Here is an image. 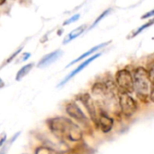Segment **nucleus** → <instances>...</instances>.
Returning <instances> with one entry per match:
<instances>
[{"mask_svg":"<svg viewBox=\"0 0 154 154\" xmlns=\"http://www.w3.org/2000/svg\"><path fill=\"white\" fill-rule=\"evenodd\" d=\"M47 125L51 134L61 141L78 143L83 139L81 128L69 118L63 116L53 117L47 121Z\"/></svg>","mask_w":154,"mask_h":154,"instance_id":"obj_1","label":"nucleus"},{"mask_svg":"<svg viewBox=\"0 0 154 154\" xmlns=\"http://www.w3.org/2000/svg\"><path fill=\"white\" fill-rule=\"evenodd\" d=\"M134 91L140 100L146 102L150 98L151 102H153V84L150 82L147 69L143 67L136 68L133 74Z\"/></svg>","mask_w":154,"mask_h":154,"instance_id":"obj_2","label":"nucleus"},{"mask_svg":"<svg viewBox=\"0 0 154 154\" xmlns=\"http://www.w3.org/2000/svg\"><path fill=\"white\" fill-rule=\"evenodd\" d=\"M119 106L122 113L125 116H133L138 110L137 102L129 95L125 92L119 93Z\"/></svg>","mask_w":154,"mask_h":154,"instance_id":"obj_3","label":"nucleus"},{"mask_svg":"<svg viewBox=\"0 0 154 154\" xmlns=\"http://www.w3.org/2000/svg\"><path fill=\"white\" fill-rule=\"evenodd\" d=\"M116 81L117 86L126 94L134 92V83L132 73L127 69L118 70L116 74Z\"/></svg>","mask_w":154,"mask_h":154,"instance_id":"obj_4","label":"nucleus"},{"mask_svg":"<svg viewBox=\"0 0 154 154\" xmlns=\"http://www.w3.org/2000/svg\"><path fill=\"white\" fill-rule=\"evenodd\" d=\"M66 112L70 117L75 119L78 123H79L85 126L89 125L88 118L87 117V116L83 113V111L80 109V107L75 102H69L66 105Z\"/></svg>","mask_w":154,"mask_h":154,"instance_id":"obj_5","label":"nucleus"},{"mask_svg":"<svg viewBox=\"0 0 154 154\" xmlns=\"http://www.w3.org/2000/svg\"><path fill=\"white\" fill-rule=\"evenodd\" d=\"M78 99H79V101H80L83 104V106L87 109L91 120L97 127V117L98 116H97V106H96V104H95V101L93 100V98L88 93H85V94H80L78 97Z\"/></svg>","mask_w":154,"mask_h":154,"instance_id":"obj_6","label":"nucleus"},{"mask_svg":"<svg viewBox=\"0 0 154 154\" xmlns=\"http://www.w3.org/2000/svg\"><path fill=\"white\" fill-rule=\"evenodd\" d=\"M100 56H101V53H97V54H95V55L91 56L90 58H88V60H86L84 62H82L80 65H79V66L74 69V70H72L69 75H67V76L64 78V79H63V80H62L59 85H58V87H59V88H60V87H62L63 85H65V84H66L69 79H71L75 75H77L78 73H79L80 71H82V70H83L86 67H88V65L93 61V60H95L97 58H98V57H100Z\"/></svg>","mask_w":154,"mask_h":154,"instance_id":"obj_7","label":"nucleus"},{"mask_svg":"<svg viewBox=\"0 0 154 154\" xmlns=\"http://www.w3.org/2000/svg\"><path fill=\"white\" fill-rule=\"evenodd\" d=\"M97 116V127H100L101 131L105 134L109 133L113 129L114 119L103 111H101Z\"/></svg>","mask_w":154,"mask_h":154,"instance_id":"obj_8","label":"nucleus"},{"mask_svg":"<svg viewBox=\"0 0 154 154\" xmlns=\"http://www.w3.org/2000/svg\"><path fill=\"white\" fill-rule=\"evenodd\" d=\"M63 55V51L61 50H56L51 53H48L47 55L43 56L42 60L39 61L37 67L38 68H45L51 65V63H54L56 60H58L61 56Z\"/></svg>","mask_w":154,"mask_h":154,"instance_id":"obj_9","label":"nucleus"},{"mask_svg":"<svg viewBox=\"0 0 154 154\" xmlns=\"http://www.w3.org/2000/svg\"><path fill=\"white\" fill-rule=\"evenodd\" d=\"M111 42H104V43H100V44H98V45H97V46H94L93 48H91L89 51H86L84 54H82V55H80L78 59H76V60H72L69 65H67V67L66 68H68V67H70L71 65H73L74 63H77V62H79V61H80L81 60H83L84 58H86V57H88V56H89V55H91L92 53H94L95 51H98V50H100L101 48H103V47H105V46H106V45H108L109 43H110Z\"/></svg>","mask_w":154,"mask_h":154,"instance_id":"obj_10","label":"nucleus"},{"mask_svg":"<svg viewBox=\"0 0 154 154\" xmlns=\"http://www.w3.org/2000/svg\"><path fill=\"white\" fill-rule=\"evenodd\" d=\"M87 28V24H83V25H80L79 26L78 28H76L75 30L71 31L63 40V44H67L69 43V42H71L72 40H74L75 38L79 37L80 34H82L84 32V31L86 30Z\"/></svg>","mask_w":154,"mask_h":154,"instance_id":"obj_11","label":"nucleus"},{"mask_svg":"<svg viewBox=\"0 0 154 154\" xmlns=\"http://www.w3.org/2000/svg\"><path fill=\"white\" fill-rule=\"evenodd\" d=\"M72 153L73 154H94L95 151L90 148L87 143H78L73 149H72Z\"/></svg>","mask_w":154,"mask_h":154,"instance_id":"obj_12","label":"nucleus"},{"mask_svg":"<svg viewBox=\"0 0 154 154\" xmlns=\"http://www.w3.org/2000/svg\"><path fill=\"white\" fill-rule=\"evenodd\" d=\"M33 67H34V63H33V62L28 63V64L24 65L23 67H22V68L18 70V72H17V74H16V76H15V80H16V81H20L23 78H24V77L32 69Z\"/></svg>","mask_w":154,"mask_h":154,"instance_id":"obj_13","label":"nucleus"},{"mask_svg":"<svg viewBox=\"0 0 154 154\" xmlns=\"http://www.w3.org/2000/svg\"><path fill=\"white\" fill-rule=\"evenodd\" d=\"M35 154H62L60 152L48 147V146H40L35 150Z\"/></svg>","mask_w":154,"mask_h":154,"instance_id":"obj_14","label":"nucleus"},{"mask_svg":"<svg viewBox=\"0 0 154 154\" xmlns=\"http://www.w3.org/2000/svg\"><path fill=\"white\" fill-rule=\"evenodd\" d=\"M20 134H21V133H20V132H18L17 134H15L11 138V140H9L7 143H4V145H3L2 149L0 150V154H6L8 148L12 145V143L15 141V139L20 135Z\"/></svg>","mask_w":154,"mask_h":154,"instance_id":"obj_15","label":"nucleus"},{"mask_svg":"<svg viewBox=\"0 0 154 154\" xmlns=\"http://www.w3.org/2000/svg\"><path fill=\"white\" fill-rule=\"evenodd\" d=\"M153 24V20L152 19L151 21H149L147 23H144L143 26H141V27H139L136 31H134V32H132V34H130L129 36H128V39H131V38H134V37H135L136 35H138L140 32H142L144 29H146V28H148V27H150L151 25H152Z\"/></svg>","mask_w":154,"mask_h":154,"instance_id":"obj_16","label":"nucleus"},{"mask_svg":"<svg viewBox=\"0 0 154 154\" xmlns=\"http://www.w3.org/2000/svg\"><path fill=\"white\" fill-rule=\"evenodd\" d=\"M110 12H112V9H107V10H106L105 12H103V13H102V14H100V15H99L96 20H95V22L92 23V25H91L88 29H89V30H90V29H93V28H94V27H95V26H96V25H97V23H99L103 18H105L108 14H110Z\"/></svg>","mask_w":154,"mask_h":154,"instance_id":"obj_17","label":"nucleus"},{"mask_svg":"<svg viewBox=\"0 0 154 154\" xmlns=\"http://www.w3.org/2000/svg\"><path fill=\"white\" fill-rule=\"evenodd\" d=\"M79 17H80V14H74V15L71 16L69 19L66 20V21L63 23V25H68V24H70V23H74V22H77V21L79 19Z\"/></svg>","mask_w":154,"mask_h":154,"instance_id":"obj_18","label":"nucleus"},{"mask_svg":"<svg viewBox=\"0 0 154 154\" xmlns=\"http://www.w3.org/2000/svg\"><path fill=\"white\" fill-rule=\"evenodd\" d=\"M22 49H23V47H21V48H20V49H18L17 51H15L12 54V56H10V57L6 60L5 63H9V62H11V61H12V60H14V58H15V57L20 53V52H21Z\"/></svg>","mask_w":154,"mask_h":154,"instance_id":"obj_19","label":"nucleus"},{"mask_svg":"<svg viewBox=\"0 0 154 154\" xmlns=\"http://www.w3.org/2000/svg\"><path fill=\"white\" fill-rule=\"evenodd\" d=\"M30 56H31V54H30L29 52H25V53H24V54H23V56L21 57L22 59L18 60V61H17V62H22V61H24V60H28Z\"/></svg>","mask_w":154,"mask_h":154,"instance_id":"obj_20","label":"nucleus"},{"mask_svg":"<svg viewBox=\"0 0 154 154\" xmlns=\"http://www.w3.org/2000/svg\"><path fill=\"white\" fill-rule=\"evenodd\" d=\"M6 141V134L4 133L0 135V147H2L4 145V143H5Z\"/></svg>","mask_w":154,"mask_h":154,"instance_id":"obj_21","label":"nucleus"},{"mask_svg":"<svg viewBox=\"0 0 154 154\" xmlns=\"http://www.w3.org/2000/svg\"><path fill=\"white\" fill-rule=\"evenodd\" d=\"M154 14V11L153 10H152V11H150L149 13H147V14H145L144 15H143L142 16V19H146V18H148V17H152V16H153Z\"/></svg>","mask_w":154,"mask_h":154,"instance_id":"obj_22","label":"nucleus"},{"mask_svg":"<svg viewBox=\"0 0 154 154\" xmlns=\"http://www.w3.org/2000/svg\"><path fill=\"white\" fill-rule=\"evenodd\" d=\"M4 86H5V83H4V81L0 79V88H4Z\"/></svg>","mask_w":154,"mask_h":154,"instance_id":"obj_23","label":"nucleus"}]
</instances>
